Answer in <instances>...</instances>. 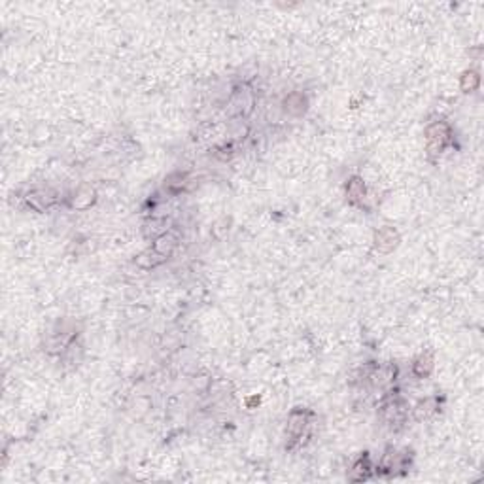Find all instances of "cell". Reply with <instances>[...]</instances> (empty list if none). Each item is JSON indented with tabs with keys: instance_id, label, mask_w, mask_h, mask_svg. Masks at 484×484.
<instances>
[{
	"instance_id": "3",
	"label": "cell",
	"mask_w": 484,
	"mask_h": 484,
	"mask_svg": "<svg viewBox=\"0 0 484 484\" xmlns=\"http://www.w3.org/2000/svg\"><path fill=\"white\" fill-rule=\"evenodd\" d=\"M286 110L301 114V112L304 110V98H303V95H299V93H293V95L288 97V98H286Z\"/></svg>"
},
{
	"instance_id": "2",
	"label": "cell",
	"mask_w": 484,
	"mask_h": 484,
	"mask_svg": "<svg viewBox=\"0 0 484 484\" xmlns=\"http://www.w3.org/2000/svg\"><path fill=\"white\" fill-rule=\"evenodd\" d=\"M53 200H55V199L51 197V193H49V191H32V193H29V195H27V202H29L32 208H36V210L48 208Z\"/></svg>"
},
{
	"instance_id": "4",
	"label": "cell",
	"mask_w": 484,
	"mask_h": 484,
	"mask_svg": "<svg viewBox=\"0 0 484 484\" xmlns=\"http://www.w3.org/2000/svg\"><path fill=\"white\" fill-rule=\"evenodd\" d=\"M431 367H433V363H431V358H427V356H422L420 360L414 363V373H416L418 377H424V375H427L429 371H431Z\"/></svg>"
},
{
	"instance_id": "1",
	"label": "cell",
	"mask_w": 484,
	"mask_h": 484,
	"mask_svg": "<svg viewBox=\"0 0 484 484\" xmlns=\"http://www.w3.org/2000/svg\"><path fill=\"white\" fill-rule=\"evenodd\" d=\"M306 426H308V422H306V416H304V412H293V414L290 416V424H288V429H290L291 437H295V439H301V437H303Z\"/></svg>"
},
{
	"instance_id": "5",
	"label": "cell",
	"mask_w": 484,
	"mask_h": 484,
	"mask_svg": "<svg viewBox=\"0 0 484 484\" xmlns=\"http://www.w3.org/2000/svg\"><path fill=\"white\" fill-rule=\"evenodd\" d=\"M348 197H350V200L361 199V197H363V184H361L360 180L350 182V186H348Z\"/></svg>"
}]
</instances>
